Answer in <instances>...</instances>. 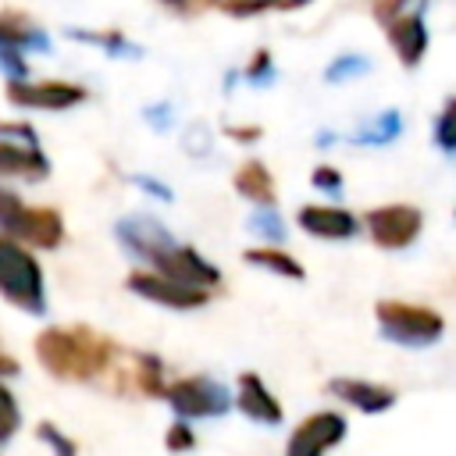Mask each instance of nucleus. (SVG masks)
I'll return each instance as SVG.
<instances>
[{"label":"nucleus","instance_id":"nucleus-10","mask_svg":"<svg viewBox=\"0 0 456 456\" xmlns=\"http://www.w3.org/2000/svg\"><path fill=\"white\" fill-rule=\"evenodd\" d=\"M346 435V420L335 413H321L314 420H306L289 445V456H321L324 449H331L338 438Z\"/></svg>","mask_w":456,"mask_h":456},{"label":"nucleus","instance_id":"nucleus-5","mask_svg":"<svg viewBox=\"0 0 456 456\" xmlns=\"http://www.w3.org/2000/svg\"><path fill=\"white\" fill-rule=\"evenodd\" d=\"M118 239H121V246H125L128 253H135V256L146 260L150 267H157V264L178 246V239H175L160 221L142 217V214L118 221Z\"/></svg>","mask_w":456,"mask_h":456},{"label":"nucleus","instance_id":"nucleus-8","mask_svg":"<svg viewBox=\"0 0 456 456\" xmlns=\"http://www.w3.org/2000/svg\"><path fill=\"white\" fill-rule=\"evenodd\" d=\"M128 289H132L135 296L150 299V303L178 306V310L203 303V289L185 285V281H178V278H167V274H160V271H153V267H150V271H132V274H128Z\"/></svg>","mask_w":456,"mask_h":456},{"label":"nucleus","instance_id":"nucleus-28","mask_svg":"<svg viewBox=\"0 0 456 456\" xmlns=\"http://www.w3.org/2000/svg\"><path fill=\"white\" fill-rule=\"evenodd\" d=\"M228 7H235V11H253V7H264V4H271V0H224Z\"/></svg>","mask_w":456,"mask_h":456},{"label":"nucleus","instance_id":"nucleus-12","mask_svg":"<svg viewBox=\"0 0 456 456\" xmlns=\"http://www.w3.org/2000/svg\"><path fill=\"white\" fill-rule=\"evenodd\" d=\"M420 221L410 207H388V210H374L370 217V232L385 242V246H406L417 235Z\"/></svg>","mask_w":456,"mask_h":456},{"label":"nucleus","instance_id":"nucleus-18","mask_svg":"<svg viewBox=\"0 0 456 456\" xmlns=\"http://www.w3.org/2000/svg\"><path fill=\"white\" fill-rule=\"evenodd\" d=\"M36 438H39L53 456H78L75 438H68L53 420H39V424H36Z\"/></svg>","mask_w":456,"mask_h":456},{"label":"nucleus","instance_id":"nucleus-19","mask_svg":"<svg viewBox=\"0 0 456 456\" xmlns=\"http://www.w3.org/2000/svg\"><path fill=\"white\" fill-rule=\"evenodd\" d=\"M399 132H403V118H399L395 110H388V114H381L374 125H367V132H356L353 142H388V139H395Z\"/></svg>","mask_w":456,"mask_h":456},{"label":"nucleus","instance_id":"nucleus-17","mask_svg":"<svg viewBox=\"0 0 456 456\" xmlns=\"http://www.w3.org/2000/svg\"><path fill=\"white\" fill-rule=\"evenodd\" d=\"M395 50L406 57V64H413L420 57V50H424V25H420L417 14L406 18V21H399V28H395Z\"/></svg>","mask_w":456,"mask_h":456},{"label":"nucleus","instance_id":"nucleus-23","mask_svg":"<svg viewBox=\"0 0 456 456\" xmlns=\"http://www.w3.org/2000/svg\"><path fill=\"white\" fill-rule=\"evenodd\" d=\"M71 36H78V39H89L93 46H103V50H110V53H128V39L121 36V32H71Z\"/></svg>","mask_w":456,"mask_h":456},{"label":"nucleus","instance_id":"nucleus-16","mask_svg":"<svg viewBox=\"0 0 456 456\" xmlns=\"http://www.w3.org/2000/svg\"><path fill=\"white\" fill-rule=\"evenodd\" d=\"M18 431H21V403H18L14 388L0 378V445H7Z\"/></svg>","mask_w":456,"mask_h":456},{"label":"nucleus","instance_id":"nucleus-6","mask_svg":"<svg viewBox=\"0 0 456 456\" xmlns=\"http://www.w3.org/2000/svg\"><path fill=\"white\" fill-rule=\"evenodd\" d=\"M381 328L388 338L403 342V346H428L438 338L442 321L431 310L420 306H406V303H385L381 306Z\"/></svg>","mask_w":456,"mask_h":456},{"label":"nucleus","instance_id":"nucleus-14","mask_svg":"<svg viewBox=\"0 0 456 456\" xmlns=\"http://www.w3.org/2000/svg\"><path fill=\"white\" fill-rule=\"evenodd\" d=\"M335 392H338V395H346L349 403H356V406H360V410H367V413H378V410L392 406V392H381V388L363 385V381H338V385H335Z\"/></svg>","mask_w":456,"mask_h":456},{"label":"nucleus","instance_id":"nucleus-25","mask_svg":"<svg viewBox=\"0 0 456 456\" xmlns=\"http://www.w3.org/2000/svg\"><path fill=\"white\" fill-rule=\"evenodd\" d=\"M21 374V360L4 346V338H0V378L4 381H11V378H18Z\"/></svg>","mask_w":456,"mask_h":456},{"label":"nucleus","instance_id":"nucleus-13","mask_svg":"<svg viewBox=\"0 0 456 456\" xmlns=\"http://www.w3.org/2000/svg\"><path fill=\"white\" fill-rule=\"evenodd\" d=\"M303 228L324 239H349L356 232V221L346 210H303Z\"/></svg>","mask_w":456,"mask_h":456},{"label":"nucleus","instance_id":"nucleus-1","mask_svg":"<svg viewBox=\"0 0 456 456\" xmlns=\"http://www.w3.org/2000/svg\"><path fill=\"white\" fill-rule=\"evenodd\" d=\"M32 353L57 381H93L107 370L114 346L86 324H53L32 338Z\"/></svg>","mask_w":456,"mask_h":456},{"label":"nucleus","instance_id":"nucleus-20","mask_svg":"<svg viewBox=\"0 0 456 456\" xmlns=\"http://www.w3.org/2000/svg\"><path fill=\"white\" fill-rule=\"evenodd\" d=\"M435 139H438V146H442L445 153H456V100L438 114V121H435Z\"/></svg>","mask_w":456,"mask_h":456},{"label":"nucleus","instance_id":"nucleus-22","mask_svg":"<svg viewBox=\"0 0 456 456\" xmlns=\"http://www.w3.org/2000/svg\"><path fill=\"white\" fill-rule=\"evenodd\" d=\"M246 260L249 264H260V267H274V274H292V278L303 274L299 264L289 260V256H281V253H246Z\"/></svg>","mask_w":456,"mask_h":456},{"label":"nucleus","instance_id":"nucleus-3","mask_svg":"<svg viewBox=\"0 0 456 456\" xmlns=\"http://www.w3.org/2000/svg\"><path fill=\"white\" fill-rule=\"evenodd\" d=\"M0 232L14 235L18 242L39 249H57L64 242V217L57 207L25 203L14 189L0 185Z\"/></svg>","mask_w":456,"mask_h":456},{"label":"nucleus","instance_id":"nucleus-9","mask_svg":"<svg viewBox=\"0 0 456 456\" xmlns=\"http://www.w3.org/2000/svg\"><path fill=\"white\" fill-rule=\"evenodd\" d=\"M50 175V160L39 142L0 135V178H18V182H43Z\"/></svg>","mask_w":456,"mask_h":456},{"label":"nucleus","instance_id":"nucleus-7","mask_svg":"<svg viewBox=\"0 0 456 456\" xmlns=\"http://www.w3.org/2000/svg\"><path fill=\"white\" fill-rule=\"evenodd\" d=\"M167 403L175 406L178 417H217L228 406V388L210 378H192V381L171 385Z\"/></svg>","mask_w":456,"mask_h":456},{"label":"nucleus","instance_id":"nucleus-24","mask_svg":"<svg viewBox=\"0 0 456 456\" xmlns=\"http://www.w3.org/2000/svg\"><path fill=\"white\" fill-rule=\"evenodd\" d=\"M363 71H367V61H363V57H342V61H335V64L328 68V82L356 78V75H363Z\"/></svg>","mask_w":456,"mask_h":456},{"label":"nucleus","instance_id":"nucleus-4","mask_svg":"<svg viewBox=\"0 0 456 456\" xmlns=\"http://www.w3.org/2000/svg\"><path fill=\"white\" fill-rule=\"evenodd\" d=\"M4 96L11 107H25V110H71L78 103L89 100V89L68 78H7L4 82Z\"/></svg>","mask_w":456,"mask_h":456},{"label":"nucleus","instance_id":"nucleus-2","mask_svg":"<svg viewBox=\"0 0 456 456\" xmlns=\"http://www.w3.org/2000/svg\"><path fill=\"white\" fill-rule=\"evenodd\" d=\"M0 299L28 317L46 314V274L32 246L0 232Z\"/></svg>","mask_w":456,"mask_h":456},{"label":"nucleus","instance_id":"nucleus-21","mask_svg":"<svg viewBox=\"0 0 456 456\" xmlns=\"http://www.w3.org/2000/svg\"><path fill=\"white\" fill-rule=\"evenodd\" d=\"M249 228H253L256 235H267L271 242H278V239H281V232H285V224L278 221V214H274V210H267V207H256V210H253Z\"/></svg>","mask_w":456,"mask_h":456},{"label":"nucleus","instance_id":"nucleus-27","mask_svg":"<svg viewBox=\"0 0 456 456\" xmlns=\"http://www.w3.org/2000/svg\"><path fill=\"white\" fill-rule=\"evenodd\" d=\"M314 178H317V182H324L321 189H328V192H335V189H338V182H342V178H338L335 171H328V167H321V171H317Z\"/></svg>","mask_w":456,"mask_h":456},{"label":"nucleus","instance_id":"nucleus-26","mask_svg":"<svg viewBox=\"0 0 456 456\" xmlns=\"http://www.w3.org/2000/svg\"><path fill=\"white\" fill-rule=\"evenodd\" d=\"M167 445H171V449H189V445H192V435H189L182 424H175V428L167 431Z\"/></svg>","mask_w":456,"mask_h":456},{"label":"nucleus","instance_id":"nucleus-15","mask_svg":"<svg viewBox=\"0 0 456 456\" xmlns=\"http://www.w3.org/2000/svg\"><path fill=\"white\" fill-rule=\"evenodd\" d=\"M239 406H242L249 417H264L267 424L278 420V403L267 395V388H264L256 378H246V381H242V399H239Z\"/></svg>","mask_w":456,"mask_h":456},{"label":"nucleus","instance_id":"nucleus-11","mask_svg":"<svg viewBox=\"0 0 456 456\" xmlns=\"http://www.w3.org/2000/svg\"><path fill=\"white\" fill-rule=\"evenodd\" d=\"M0 50L28 53V50H50V43H46V32L25 11L4 7L0 11Z\"/></svg>","mask_w":456,"mask_h":456}]
</instances>
